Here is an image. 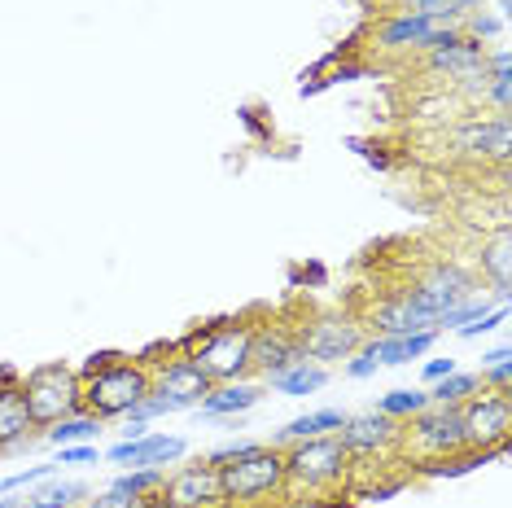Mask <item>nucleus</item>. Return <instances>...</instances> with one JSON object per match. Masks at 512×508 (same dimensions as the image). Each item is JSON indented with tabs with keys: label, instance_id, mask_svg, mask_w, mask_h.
Instances as JSON below:
<instances>
[{
	"label": "nucleus",
	"instance_id": "obj_1",
	"mask_svg": "<svg viewBox=\"0 0 512 508\" xmlns=\"http://www.w3.org/2000/svg\"><path fill=\"white\" fill-rule=\"evenodd\" d=\"M79 373V395H84V412H92L97 421H123L127 412L141 399H149L154 390V373L145 360L119 351H97Z\"/></svg>",
	"mask_w": 512,
	"mask_h": 508
},
{
	"label": "nucleus",
	"instance_id": "obj_2",
	"mask_svg": "<svg viewBox=\"0 0 512 508\" xmlns=\"http://www.w3.org/2000/svg\"><path fill=\"white\" fill-rule=\"evenodd\" d=\"M250 338H254V320L228 316V320H211V325L193 329L189 338L180 342V351L193 355L215 386L219 381H246L250 377Z\"/></svg>",
	"mask_w": 512,
	"mask_h": 508
},
{
	"label": "nucleus",
	"instance_id": "obj_3",
	"mask_svg": "<svg viewBox=\"0 0 512 508\" xmlns=\"http://www.w3.org/2000/svg\"><path fill=\"white\" fill-rule=\"evenodd\" d=\"M219 487H224L228 508H250L272 495H289V473H285V452L272 443H259L254 452L219 465Z\"/></svg>",
	"mask_w": 512,
	"mask_h": 508
},
{
	"label": "nucleus",
	"instance_id": "obj_4",
	"mask_svg": "<svg viewBox=\"0 0 512 508\" xmlns=\"http://www.w3.org/2000/svg\"><path fill=\"white\" fill-rule=\"evenodd\" d=\"M285 452V473H289V491H307V495H324L333 487H342L351 478L355 460L342 447L337 434H320V438H302V443L281 447Z\"/></svg>",
	"mask_w": 512,
	"mask_h": 508
},
{
	"label": "nucleus",
	"instance_id": "obj_5",
	"mask_svg": "<svg viewBox=\"0 0 512 508\" xmlns=\"http://www.w3.org/2000/svg\"><path fill=\"white\" fill-rule=\"evenodd\" d=\"M399 452L412 460V465H425V460H447V456L469 452V447H464L460 408L425 403L416 417L399 421Z\"/></svg>",
	"mask_w": 512,
	"mask_h": 508
},
{
	"label": "nucleus",
	"instance_id": "obj_6",
	"mask_svg": "<svg viewBox=\"0 0 512 508\" xmlns=\"http://www.w3.org/2000/svg\"><path fill=\"white\" fill-rule=\"evenodd\" d=\"M22 395H27L31 421L36 430H49L53 421L84 412V395H79V373L71 364H40L22 377Z\"/></svg>",
	"mask_w": 512,
	"mask_h": 508
},
{
	"label": "nucleus",
	"instance_id": "obj_7",
	"mask_svg": "<svg viewBox=\"0 0 512 508\" xmlns=\"http://www.w3.org/2000/svg\"><path fill=\"white\" fill-rule=\"evenodd\" d=\"M464 447L469 452H499L504 456L512 438V390H477L460 403Z\"/></svg>",
	"mask_w": 512,
	"mask_h": 508
},
{
	"label": "nucleus",
	"instance_id": "obj_8",
	"mask_svg": "<svg viewBox=\"0 0 512 508\" xmlns=\"http://www.w3.org/2000/svg\"><path fill=\"white\" fill-rule=\"evenodd\" d=\"M298 342L311 364L329 368V364L351 360L359 346L368 342V333L351 316H316V320H307V325H298Z\"/></svg>",
	"mask_w": 512,
	"mask_h": 508
},
{
	"label": "nucleus",
	"instance_id": "obj_9",
	"mask_svg": "<svg viewBox=\"0 0 512 508\" xmlns=\"http://www.w3.org/2000/svg\"><path fill=\"white\" fill-rule=\"evenodd\" d=\"M442 141L451 145L456 158H473V163H504L508 149H512V127H508V114H464V119L451 123V132H442Z\"/></svg>",
	"mask_w": 512,
	"mask_h": 508
},
{
	"label": "nucleus",
	"instance_id": "obj_10",
	"mask_svg": "<svg viewBox=\"0 0 512 508\" xmlns=\"http://www.w3.org/2000/svg\"><path fill=\"white\" fill-rule=\"evenodd\" d=\"M158 508H228L224 487H219V469L206 460L180 465L162 478V491L154 495Z\"/></svg>",
	"mask_w": 512,
	"mask_h": 508
},
{
	"label": "nucleus",
	"instance_id": "obj_11",
	"mask_svg": "<svg viewBox=\"0 0 512 508\" xmlns=\"http://www.w3.org/2000/svg\"><path fill=\"white\" fill-rule=\"evenodd\" d=\"M302 342H298V325H281V320H263L254 325V338H250V377L254 381H272L276 373L302 364Z\"/></svg>",
	"mask_w": 512,
	"mask_h": 508
},
{
	"label": "nucleus",
	"instance_id": "obj_12",
	"mask_svg": "<svg viewBox=\"0 0 512 508\" xmlns=\"http://www.w3.org/2000/svg\"><path fill=\"white\" fill-rule=\"evenodd\" d=\"M372 329H377V338H407V333H425V329L438 333V316L421 298V290L407 285V290L381 298L372 307Z\"/></svg>",
	"mask_w": 512,
	"mask_h": 508
},
{
	"label": "nucleus",
	"instance_id": "obj_13",
	"mask_svg": "<svg viewBox=\"0 0 512 508\" xmlns=\"http://www.w3.org/2000/svg\"><path fill=\"white\" fill-rule=\"evenodd\" d=\"M342 447L351 452V460H390L399 456V421L381 417L377 408L372 412H359V417H346L342 430Z\"/></svg>",
	"mask_w": 512,
	"mask_h": 508
},
{
	"label": "nucleus",
	"instance_id": "obj_14",
	"mask_svg": "<svg viewBox=\"0 0 512 508\" xmlns=\"http://www.w3.org/2000/svg\"><path fill=\"white\" fill-rule=\"evenodd\" d=\"M486 49H491V44H482L473 36H460L456 44H442V49L421 53V66L429 75L447 79L451 88H460V84H469V79L486 75Z\"/></svg>",
	"mask_w": 512,
	"mask_h": 508
},
{
	"label": "nucleus",
	"instance_id": "obj_15",
	"mask_svg": "<svg viewBox=\"0 0 512 508\" xmlns=\"http://www.w3.org/2000/svg\"><path fill=\"white\" fill-rule=\"evenodd\" d=\"M184 456H189V443L180 434H154V430L141 438H123V443H114L106 452L110 465H123V469H167Z\"/></svg>",
	"mask_w": 512,
	"mask_h": 508
},
{
	"label": "nucleus",
	"instance_id": "obj_16",
	"mask_svg": "<svg viewBox=\"0 0 512 508\" xmlns=\"http://www.w3.org/2000/svg\"><path fill=\"white\" fill-rule=\"evenodd\" d=\"M416 290H421V298L429 307H434V316L442 320L451 307H460L464 298H473L482 285H477V276L473 272H464L460 263H451V259H442V263H429L425 276L416 281Z\"/></svg>",
	"mask_w": 512,
	"mask_h": 508
},
{
	"label": "nucleus",
	"instance_id": "obj_17",
	"mask_svg": "<svg viewBox=\"0 0 512 508\" xmlns=\"http://www.w3.org/2000/svg\"><path fill=\"white\" fill-rule=\"evenodd\" d=\"M154 373V395H167V399H176L184 412L197 408L206 395H211V386L215 381L202 373V364L193 360V355H176V360H167V364H158V368H149Z\"/></svg>",
	"mask_w": 512,
	"mask_h": 508
},
{
	"label": "nucleus",
	"instance_id": "obj_18",
	"mask_svg": "<svg viewBox=\"0 0 512 508\" xmlns=\"http://www.w3.org/2000/svg\"><path fill=\"white\" fill-rule=\"evenodd\" d=\"M259 399L263 381H219V386H211V395L197 403V412H202V421H241Z\"/></svg>",
	"mask_w": 512,
	"mask_h": 508
},
{
	"label": "nucleus",
	"instance_id": "obj_19",
	"mask_svg": "<svg viewBox=\"0 0 512 508\" xmlns=\"http://www.w3.org/2000/svg\"><path fill=\"white\" fill-rule=\"evenodd\" d=\"M31 443H36V421H31L22 381L0 386V456L18 452V447H31Z\"/></svg>",
	"mask_w": 512,
	"mask_h": 508
},
{
	"label": "nucleus",
	"instance_id": "obj_20",
	"mask_svg": "<svg viewBox=\"0 0 512 508\" xmlns=\"http://www.w3.org/2000/svg\"><path fill=\"white\" fill-rule=\"evenodd\" d=\"M477 272H482V281L491 285L495 303H508V290H512V233H508V224H499L495 237L482 246V254H477Z\"/></svg>",
	"mask_w": 512,
	"mask_h": 508
},
{
	"label": "nucleus",
	"instance_id": "obj_21",
	"mask_svg": "<svg viewBox=\"0 0 512 508\" xmlns=\"http://www.w3.org/2000/svg\"><path fill=\"white\" fill-rule=\"evenodd\" d=\"M434 342H438V333L425 329V333H407V338H368L359 351H364L368 360H377V368H403V364L429 355Z\"/></svg>",
	"mask_w": 512,
	"mask_h": 508
},
{
	"label": "nucleus",
	"instance_id": "obj_22",
	"mask_svg": "<svg viewBox=\"0 0 512 508\" xmlns=\"http://www.w3.org/2000/svg\"><path fill=\"white\" fill-rule=\"evenodd\" d=\"M434 22H429L421 9H403V14H390L377 27V44L381 49H407V53H421Z\"/></svg>",
	"mask_w": 512,
	"mask_h": 508
},
{
	"label": "nucleus",
	"instance_id": "obj_23",
	"mask_svg": "<svg viewBox=\"0 0 512 508\" xmlns=\"http://www.w3.org/2000/svg\"><path fill=\"white\" fill-rule=\"evenodd\" d=\"M346 421L342 408H320V412H307V417H294L285 430H276L272 447H289V443H302V438H320V434H337Z\"/></svg>",
	"mask_w": 512,
	"mask_h": 508
},
{
	"label": "nucleus",
	"instance_id": "obj_24",
	"mask_svg": "<svg viewBox=\"0 0 512 508\" xmlns=\"http://www.w3.org/2000/svg\"><path fill=\"white\" fill-rule=\"evenodd\" d=\"M267 386L276 390V395H289V399H307V395H316V390L329 386V368H320V364H311V360H302L294 368H285V373H276Z\"/></svg>",
	"mask_w": 512,
	"mask_h": 508
},
{
	"label": "nucleus",
	"instance_id": "obj_25",
	"mask_svg": "<svg viewBox=\"0 0 512 508\" xmlns=\"http://www.w3.org/2000/svg\"><path fill=\"white\" fill-rule=\"evenodd\" d=\"M101 425H106V421H97V417H92V412H75V417H62V421H53L49 430H40V438H44V443H49V447L97 443Z\"/></svg>",
	"mask_w": 512,
	"mask_h": 508
},
{
	"label": "nucleus",
	"instance_id": "obj_26",
	"mask_svg": "<svg viewBox=\"0 0 512 508\" xmlns=\"http://www.w3.org/2000/svg\"><path fill=\"white\" fill-rule=\"evenodd\" d=\"M477 373H451V377H438L434 386H429V403H442V408H460L469 395H477Z\"/></svg>",
	"mask_w": 512,
	"mask_h": 508
},
{
	"label": "nucleus",
	"instance_id": "obj_27",
	"mask_svg": "<svg viewBox=\"0 0 512 508\" xmlns=\"http://www.w3.org/2000/svg\"><path fill=\"white\" fill-rule=\"evenodd\" d=\"M84 495H88L84 482H53V487H44L36 495H27V500H18L14 508H75Z\"/></svg>",
	"mask_w": 512,
	"mask_h": 508
},
{
	"label": "nucleus",
	"instance_id": "obj_28",
	"mask_svg": "<svg viewBox=\"0 0 512 508\" xmlns=\"http://www.w3.org/2000/svg\"><path fill=\"white\" fill-rule=\"evenodd\" d=\"M429 403V390H390V395H381L377 399V412L381 417H390V421H407V417H416Z\"/></svg>",
	"mask_w": 512,
	"mask_h": 508
},
{
	"label": "nucleus",
	"instance_id": "obj_29",
	"mask_svg": "<svg viewBox=\"0 0 512 508\" xmlns=\"http://www.w3.org/2000/svg\"><path fill=\"white\" fill-rule=\"evenodd\" d=\"M162 478H167V469H123L110 487L123 495H136V500H149V495L162 491Z\"/></svg>",
	"mask_w": 512,
	"mask_h": 508
},
{
	"label": "nucleus",
	"instance_id": "obj_30",
	"mask_svg": "<svg viewBox=\"0 0 512 508\" xmlns=\"http://www.w3.org/2000/svg\"><path fill=\"white\" fill-rule=\"evenodd\" d=\"M504 27H508V22L504 18H499V14H486V9H477V14H469V18H464L460 22V31H464V36H473V40H499V36H504Z\"/></svg>",
	"mask_w": 512,
	"mask_h": 508
},
{
	"label": "nucleus",
	"instance_id": "obj_31",
	"mask_svg": "<svg viewBox=\"0 0 512 508\" xmlns=\"http://www.w3.org/2000/svg\"><path fill=\"white\" fill-rule=\"evenodd\" d=\"M508 325V303H495L486 316H477V320H469V325H460L456 333L460 338H482V333H495V329H504Z\"/></svg>",
	"mask_w": 512,
	"mask_h": 508
},
{
	"label": "nucleus",
	"instance_id": "obj_32",
	"mask_svg": "<svg viewBox=\"0 0 512 508\" xmlns=\"http://www.w3.org/2000/svg\"><path fill=\"white\" fill-rule=\"evenodd\" d=\"M53 469H57V465H31V469L9 473V478H0V495H14V491H22V487H36V482L53 478Z\"/></svg>",
	"mask_w": 512,
	"mask_h": 508
},
{
	"label": "nucleus",
	"instance_id": "obj_33",
	"mask_svg": "<svg viewBox=\"0 0 512 508\" xmlns=\"http://www.w3.org/2000/svg\"><path fill=\"white\" fill-rule=\"evenodd\" d=\"M477 386L482 390H512V360H495L477 368Z\"/></svg>",
	"mask_w": 512,
	"mask_h": 508
},
{
	"label": "nucleus",
	"instance_id": "obj_34",
	"mask_svg": "<svg viewBox=\"0 0 512 508\" xmlns=\"http://www.w3.org/2000/svg\"><path fill=\"white\" fill-rule=\"evenodd\" d=\"M84 508H158V500L149 495V500H136V495H123V491H101V495H92V500Z\"/></svg>",
	"mask_w": 512,
	"mask_h": 508
},
{
	"label": "nucleus",
	"instance_id": "obj_35",
	"mask_svg": "<svg viewBox=\"0 0 512 508\" xmlns=\"http://www.w3.org/2000/svg\"><path fill=\"white\" fill-rule=\"evenodd\" d=\"M57 456L53 465H92L97 460V443H75V447H57Z\"/></svg>",
	"mask_w": 512,
	"mask_h": 508
},
{
	"label": "nucleus",
	"instance_id": "obj_36",
	"mask_svg": "<svg viewBox=\"0 0 512 508\" xmlns=\"http://www.w3.org/2000/svg\"><path fill=\"white\" fill-rule=\"evenodd\" d=\"M254 447H259V443H224V447H215V452H206L202 460H206V465H228V460H237V456H246V452H254Z\"/></svg>",
	"mask_w": 512,
	"mask_h": 508
},
{
	"label": "nucleus",
	"instance_id": "obj_37",
	"mask_svg": "<svg viewBox=\"0 0 512 508\" xmlns=\"http://www.w3.org/2000/svg\"><path fill=\"white\" fill-rule=\"evenodd\" d=\"M342 368H346V377L364 381V377H372V373H377V360H368V355H364V351H355V355H351V360H346Z\"/></svg>",
	"mask_w": 512,
	"mask_h": 508
},
{
	"label": "nucleus",
	"instance_id": "obj_38",
	"mask_svg": "<svg viewBox=\"0 0 512 508\" xmlns=\"http://www.w3.org/2000/svg\"><path fill=\"white\" fill-rule=\"evenodd\" d=\"M486 75H512V57H508L504 44H499V49H486Z\"/></svg>",
	"mask_w": 512,
	"mask_h": 508
},
{
	"label": "nucleus",
	"instance_id": "obj_39",
	"mask_svg": "<svg viewBox=\"0 0 512 508\" xmlns=\"http://www.w3.org/2000/svg\"><path fill=\"white\" fill-rule=\"evenodd\" d=\"M456 368H460L456 360H425V364H421V377L429 381V386H434L438 377H451V373H456Z\"/></svg>",
	"mask_w": 512,
	"mask_h": 508
},
{
	"label": "nucleus",
	"instance_id": "obj_40",
	"mask_svg": "<svg viewBox=\"0 0 512 508\" xmlns=\"http://www.w3.org/2000/svg\"><path fill=\"white\" fill-rule=\"evenodd\" d=\"M495 360H512V351H508V346H495V351L482 355V364H495Z\"/></svg>",
	"mask_w": 512,
	"mask_h": 508
},
{
	"label": "nucleus",
	"instance_id": "obj_41",
	"mask_svg": "<svg viewBox=\"0 0 512 508\" xmlns=\"http://www.w3.org/2000/svg\"><path fill=\"white\" fill-rule=\"evenodd\" d=\"M311 508H355V504H346V500H342V495H337V500H316V504H311Z\"/></svg>",
	"mask_w": 512,
	"mask_h": 508
},
{
	"label": "nucleus",
	"instance_id": "obj_42",
	"mask_svg": "<svg viewBox=\"0 0 512 508\" xmlns=\"http://www.w3.org/2000/svg\"><path fill=\"white\" fill-rule=\"evenodd\" d=\"M460 9H464V18H469L477 9H486V0H460Z\"/></svg>",
	"mask_w": 512,
	"mask_h": 508
}]
</instances>
